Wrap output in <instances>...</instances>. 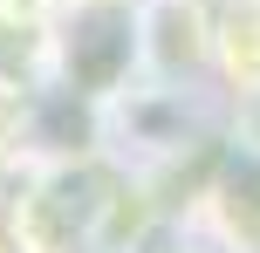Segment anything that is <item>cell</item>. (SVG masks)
<instances>
[{
	"instance_id": "obj_1",
	"label": "cell",
	"mask_w": 260,
	"mask_h": 253,
	"mask_svg": "<svg viewBox=\"0 0 260 253\" xmlns=\"http://www.w3.org/2000/svg\"><path fill=\"white\" fill-rule=\"evenodd\" d=\"M212 199L226 212L219 253H260V144H247V137L233 144V158L212 178Z\"/></svg>"
},
{
	"instance_id": "obj_2",
	"label": "cell",
	"mask_w": 260,
	"mask_h": 253,
	"mask_svg": "<svg viewBox=\"0 0 260 253\" xmlns=\"http://www.w3.org/2000/svg\"><path fill=\"white\" fill-rule=\"evenodd\" d=\"M240 137H247V144H260V96H247V117H240Z\"/></svg>"
}]
</instances>
